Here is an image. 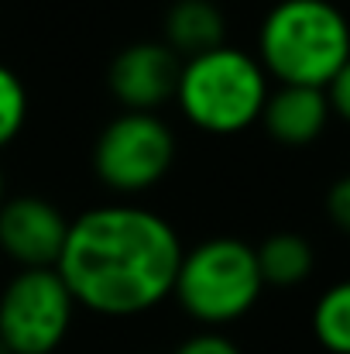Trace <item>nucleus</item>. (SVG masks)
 Instances as JSON below:
<instances>
[{"label":"nucleus","mask_w":350,"mask_h":354,"mask_svg":"<svg viewBox=\"0 0 350 354\" xmlns=\"http://www.w3.org/2000/svg\"><path fill=\"white\" fill-rule=\"evenodd\" d=\"M182 251L175 227L162 214L137 203H104L69 221L55 272L76 306L127 320L172 296Z\"/></svg>","instance_id":"f257e3e1"},{"label":"nucleus","mask_w":350,"mask_h":354,"mask_svg":"<svg viewBox=\"0 0 350 354\" xmlns=\"http://www.w3.org/2000/svg\"><path fill=\"white\" fill-rule=\"evenodd\" d=\"M257 62L278 86H316L350 62V21L333 0H278L257 28Z\"/></svg>","instance_id":"f03ea898"},{"label":"nucleus","mask_w":350,"mask_h":354,"mask_svg":"<svg viewBox=\"0 0 350 354\" xmlns=\"http://www.w3.org/2000/svg\"><path fill=\"white\" fill-rule=\"evenodd\" d=\"M268 93L271 80L257 55L237 45H220L182 62L175 107L196 131L231 138L261 124Z\"/></svg>","instance_id":"7ed1b4c3"},{"label":"nucleus","mask_w":350,"mask_h":354,"mask_svg":"<svg viewBox=\"0 0 350 354\" xmlns=\"http://www.w3.org/2000/svg\"><path fill=\"white\" fill-rule=\"evenodd\" d=\"M261 292L264 279L254 244L240 237H206L182 251L172 299L206 330H220L247 317Z\"/></svg>","instance_id":"20e7f679"},{"label":"nucleus","mask_w":350,"mask_h":354,"mask_svg":"<svg viewBox=\"0 0 350 354\" xmlns=\"http://www.w3.org/2000/svg\"><path fill=\"white\" fill-rule=\"evenodd\" d=\"M175 162V131L158 114L120 111L93 141V172L120 196L155 189Z\"/></svg>","instance_id":"39448f33"},{"label":"nucleus","mask_w":350,"mask_h":354,"mask_svg":"<svg viewBox=\"0 0 350 354\" xmlns=\"http://www.w3.org/2000/svg\"><path fill=\"white\" fill-rule=\"evenodd\" d=\"M76 317V299L55 268H17L0 289V337L14 354H55Z\"/></svg>","instance_id":"423d86ee"},{"label":"nucleus","mask_w":350,"mask_h":354,"mask_svg":"<svg viewBox=\"0 0 350 354\" xmlns=\"http://www.w3.org/2000/svg\"><path fill=\"white\" fill-rule=\"evenodd\" d=\"M69 237V217L38 193L0 203V251L17 268H55Z\"/></svg>","instance_id":"0eeeda50"},{"label":"nucleus","mask_w":350,"mask_h":354,"mask_svg":"<svg viewBox=\"0 0 350 354\" xmlns=\"http://www.w3.org/2000/svg\"><path fill=\"white\" fill-rule=\"evenodd\" d=\"M182 59L165 41H130L110 59L107 86L120 111L158 114L165 104H175Z\"/></svg>","instance_id":"6e6552de"},{"label":"nucleus","mask_w":350,"mask_h":354,"mask_svg":"<svg viewBox=\"0 0 350 354\" xmlns=\"http://www.w3.org/2000/svg\"><path fill=\"white\" fill-rule=\"evenodd\" d=\"M333 118L327 90L316 86H278L268 93L261 111V127L282 148H309L323 138L327 124Z\"/></svg>","instance_id":"1a4fd4ad"},{"label":"nucleus","mask_w":350,"mask_h":354,"mask_svg":"<svg viewBox=\"0 0 350 354\" xmlns=\"http://www.w3.org/2000/svg\"><path fill=\"white\" fill-rule=\"evenodd\" d=\"M162 41L186 62L227 45V17L217 0H175L162 21Z\"/></svg>","instance_id":"9d476101"},{"label":"nucleus","mask_w":350,"mask_h":354,"mask_svg":"<svg viewBox=\"0 0 350 354\" xmlns=\"http://www.w3.org/2000/svg\"><path fill=\"white\" fill-rule=\"evenodd\" d=\"M254 251H257V268H261L264 286H275V289H295L316 268V251L309 237L295 231L268 234Z\"/></svg>","instance_id":"9b49d317"},{"label":"nucleus","mask_w":350,"mask_h":354,"mask_svg":"<svg viewBox=\"0 0 350 354\" xmlns=\"http://www.w3.org/2000/svg\"><path fill=\"white\" fill-rule=\"evenodd\" d=\"M313 334L330 354H350V279L330 286L313 306Z\"/></svg>","instance_id":"f8f14e48"},{"label":"nucleus","mask_w":350,"mask_h":354,"mask_svg":"<svg viewBox=\"0 0 350 354\" xmlns=\"http://www.w3.org/2000/svg\"><path fill=\"white\" fill-rule=\"evenodd\" d=\"M28 107H31V104H28V86H24V80H21L10 66L0 62V151H3L7 145H14L17 134L24 131Z\"/></svg>","instance_id":"ddd939ff"},{"label":"nucleus","mask_w":350,"mask_h":354,"mask_svg":"<svg viewBox=\"0 0 350 354\" xmlns=\"http://www.w3.org/2000/svg\"><path fill=\"white\" fill-rule=\"evenodd\" d=\"M323 207H327V217H330V224H333L340 234L350 237V172L330 183Z\"/></svg>","instance_id":"4468645a"},{"label":"nucleus","mask_w":350,"mask_h":354,"mask_svg":"<svg viewBox=\"0 0 350 354\" xmlns=\"http://www.w3.org/2000/svg\"><path fill=\"white\" fill-rule=\"evenodd\" d=\"M172 354H240V348L220 330H200V334L186 337Z\"/></svg>","instance_id":"2eb2a0df"},{"label":"nucleus","mask_w":350,"mask_h":354,"mask_svg":"<svg viewBox=\"0 0 350 354\" xmlns=\"http://www.w3.org/2000/svg\"><path fill=\"white\" fill-rule=\"evenodd\" d=\"M327 100H330V111H333V118L347 120L350 124V62L330 80V86H327Z\"/></svg>","instance_id":"dca6fc26"},{"label":"nucleus","mask_w":350,"mask_h":354,"mask_svg":"<svg viewBox=\"0 0 350 354\" xmlns=\"http://www.w3.org/2000/svg\"><path fill=\"white\" fill-rule=\"evenodd\" d=\"M7 200V183H3V172H0V203Z\"/></svg>","instance_id":"f3484780"},{"label":"nucleus","mask_w":350,"mask_h":354,"mask_svg":"<svg viewBox=\"0 0 350 354\" xmlns=\"http://www.w3.org/2000/svg\"><path fill=\"white\" fill-rule=\"evenodd\" d=\"M0 354H14L10 348H7V341H3V337H0Z\"/></svg>","instance_id":"a211bd4d"}]
</instances>
